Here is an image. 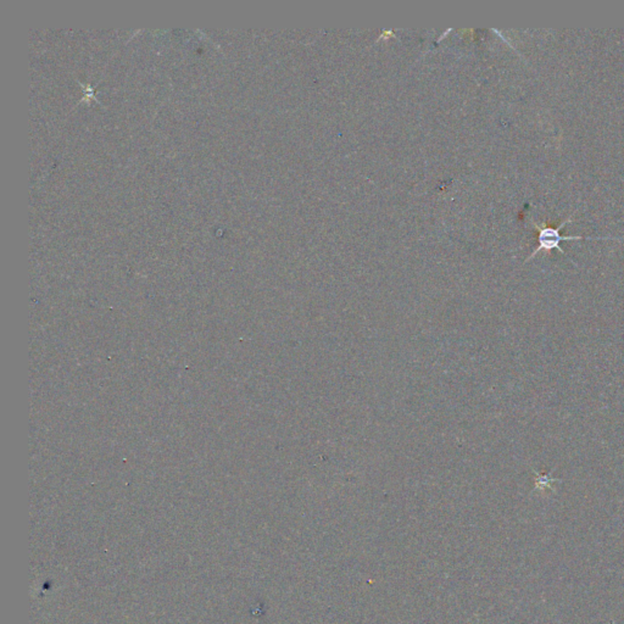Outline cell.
<instances>
[{
  "mask_svg": "<svg viewBox=\"0 0 624 624\" xmlns=\"http://www.w3.org/2000/svg\"><path fill=\"white\" fill-rule=\"evenodd\" d=\"M572 216H569L568 219H566V220L559 226V227H549V226L543 225L540 226L534 222V221L532 220V224H533V227H534L535 230L539 232V235H538V246L535 248L534 251L532 253V254L527 258L525 260V262L527 261H530V260L533 259L535 255L539 254L541 250H545V251H551L553 249L559 250L561 254L567 255L564 253V250L559 246V243L561 242H564V240H572V239H614V240H622L624 239V237L622 238H614V237H599V238H594V237H584V235H559V230L564 228V225H567L568 222H571L572 220Z\"/></svg>",
  "mask_w": 624,
  "mask_h": 624,
  "instance_id": "1",
  "label": "cell"
}]
</instances>
